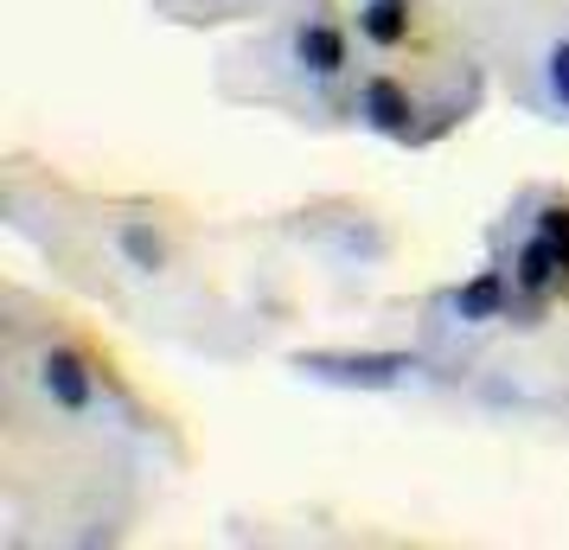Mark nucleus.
<instances>
[{"label": "nucleus", "mask_w": 569, "mask_h": 550, "mask_svg": "<svg viewBox=\"0 0 569 550\" xmlns=\"http://www.w3.org/2000/svg\"><path fill=\"white\" fill-rule=\"evenodd\" d=\"M295 366L327 384H359V391H390L403 384V371H416L403 352H301Z\"/></svg>", "instance_id": "1"}, {"label": "nucleus", "mask_w": 569, "mask_h": 550, "mask_svg": "<svg viewBox=\"0 0 569 550\" xmlns=\"http://www.w3.org/2000/svg\"><path fill=\"white\" fill-rule=\"evenodd\" d=\"M39 384H46V397H52L58 410H90V397H97V384H90V366H83L78 352H46V366H39Z\"/></svg>", "instance_id": "2"}, {"label": "nucleus", "mask_w": 569, "mask_h": 550, "mask_svg": "<svg viewBox=\"0 0 569 550\" xmlns=\"http://www.w3.org/2000/svg\"><path fill=\"white\" fill-rule=\"evenodd\" d=\"M365 116H371V129L378 134H410L416 129V103L410 90L397 78H371L365 83Z\"/></svg>", "instance_id": "3"}, {"label": "nucleus", "mask_w": 569, "mask_h": 550, "mask_svg": "<svg viewBox=\"0 0 569 550\" xmlns=\"http://www.w3.org/2000/svg\"><path fill=\"white\" fill-rule=\"evenodd\" d=\"M295 52H301V64H308L313 78H339L346 71V39L333 27H301Z\"/></svg>", "instance_id": "4"}, {"label": "nucleus", "mask_w": 569, "mask_h": 550, "mask_svg": "<svg viewBox=\"0 0 569 550\" xmlns=\"http://www.w3.org/2000/svg\"><path fill=\"white\" fill-rule=\"evenodd\" d=\"M359 27L371 46H403L410 39V0H365Z\"/></svg>", "instance_id": "5"}, {"label": "nucleus", "mask_w": 569, "mask_h": 550, "mask_svg": "<svg viewBox=\"0 0 569 550\" xmlns=\"http://www.w3.org/2000/svg\"><path fill=\"white\" fill-rule=\"evenodd\" d=\"M455 308H461V320H499V308H506V276H499V269H480V276L455 294Z\"/></svg>", "instance_id": "6"}, {"label": "nucleus", "mask_w": 569, "mask_h": 550, "mask_svg": "<svg viewBox=\"0 0 569 550\" xmlns=\"http://www.w3.org/2000/svg\"><path fill=\"white\" fill-rule=\"evenodd\" d=\"M563 276V257H557V243L550 237H531L525 250H518V289H550Z\"/></svg>", "instance_id": "7"}, {"label": "nucleus", "mask_w": 569, "mask_h": 550, "mask_svg": "<svg viewBox=\"0 0 569 550\" xmlns=\"http://www.w3.org/2000/svg\"><path fill=\"white\" fill-rule=\"evenodd\" d=\"M116 243H122V257H129L134 269H141V276L167 269V243H160V237L148 231V224H122V231H116Z\"/></svg>", "instance_id": "8"}, {"label": "nucleus", "mask_w": 569, "mask_h": 550, "mask_svg": "<svg viewBox=\"0 0 569 550\" xmlns=\"http://www.w3.org/2000/svg\"><path fill=\"white\" fill-rule=\"evenodd\" d=\"M538 237H550V243H557V257H563V269H569V211L563 206H543L538 211Z\"/></svg>", "instance_id": "9"}, {"label": "nucleus", "mask_w": 569, "mask_h": 550, "mask_svg": "<svg viewBox=\"0 0 569 550\" xmlns=\"http://www.w3.org/2000/svg\"><path fill=\"white\" fill-rule=\"evenodd\" d=\"M550 90H557V103L569 109V46H557V52H550Z\"/></svg>", "instance_id": "10"}]
</instances>
